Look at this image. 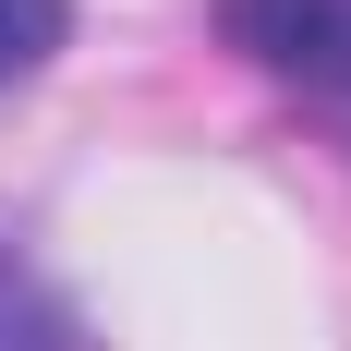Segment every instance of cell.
Instances as JSON below:
<instances>
[{"label":"cell","mask_w":351,"mask_h":351,"mask_svg":"<svg viewBox=\"0 0 351 351\" xmlns=\"http://www.w3.org/2000/svg\"><path fill=\"white\" fill-rule=\"evenodd\" d=\"M61 36H73V0H0V97H12L25 73H49Z\"/></svg>","instance_id":"7a4b0ae2"},{"label":"cell","mask_w":351,"mask_h":351,"mask_svg":"<svg viewBox=\"0 0 351 351\" xmlns=\"http://www.w3.org/2000/svg\"><path fill=\"white\" fill-rule=\"evenodd\" d=\"M218 25L243 61H267L279 85L327 109V134L351 145V0H218Z\"/></svg>","instance_id":"6da1fadb"},{"label":"cell","mask_w":351,"mask_h":351,"mask_svg":"<svg viewBox=\"0 0 351 351\" xmlns=\"http://www.w3.org/2000/svg\"><path fill=\"white\" fill-rule=\"evenodd\" d=\"M0 351H73V315L12 267V254H0Z\"/></svg>","instance_id":"3957f363"}]
</instances>
